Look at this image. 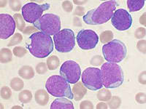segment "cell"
<instances>
[{
    "label": "cell",
    "instance_id": "1",
    "mask_svg": "<svg viewBox=\"0 0 146 109\" xmlns=\"http://www.w3.org/2000/svg\"><path fill=\"white\" fill-rule=\"evenodd\" d=\"M27 48L35 58H46L53 50V40L46 33L35 32L29 38Z\"/></svg>",
    "mask_w": 146,
    "mask_h": 109
},
{
    "label": "cell",
    "instance_id": "2",
    "mask_svg": "<svg viewBox=\"0 0 146 109\" xmlns=\"http://www.w3.org/2000/svg\"><path fill=\"white\" fill-rule=\"evenodd\" d=\"M116 6V1H106L101 4L97 8L87 12L83 16V20L88 25H102L111 19Z\"/></svg>",
    "mask_w": 146,
    "mask_h": 109
},
{
    "label": "cell",
    "instance_id": "3",
    "mask_svg": "<svg viewBox=\"0 0 146 109\" xmlns=\"http://www.w3.org/2000/svg\"><path fill=\"white\" fill-rule=\"evenodd\" d=\"M101 76L103 85L105 88H117L123 84V72L121 66L115 63L107 62L101 67Z\"/></svg>",
    "mask_w": 146,
    "mask_h": 109
},
{
    "label": "cell",
    "instance_id": "4",
    "mask_svg": "<svg viewBox=\"0 0 146 109\" xmlns=\"http://www.w3.org/2000/svg\"><path fill=\"white\" fill-rule=\"evenodd\" d=\"M45 88L48 93L53 97H65L70 100L74 98L69 82L62 76L53 75L50 76L46 81Z\"/></svg>",
    "mask_w": 146,
    "mask_h": 109
},
{
    "label": "cell",
    "instance_id": "5",
    "mask_svg": "<svg viewBox=\"0 0 146 109\" xmlns=\"http://www.w3.org/2000/svg\"><path fill=\"white\" fill-rule=\"evenodd\" d=\"M102 54L108 62L120 63L126 58L127 49L123 41L114 39L102 47Z\"/></svg>",
    "mask_w": 146,
    "mask_h": 109
},
{
    "label": "cell",
    "instance_id": "6",
    "mask_svg": "<svg viewBox=\"0 0 146 109\" xmlns=\"http://www.w3.org/2000/svg\"><path fill=\"white\" fill-rule=\"evenodd\" d=\"M33 26L42 33L51 36L60 32L61 20L58 15L53 13H46L34 23Z\"/></svg>",
    "mask_w": 146,
    "mask_h": 109
},
{
    "label": "cell",
    "instance_id": "7",
    "mask_svg": "<svg viewBox=\"0 0 146 109\" xmlns=\"http://www.w3.org/2000/svg\"><path fill=\"white\" fill-rule=\"evenodd\" d=\"M56 50L59 53H69L75 45V33L72 30L64 28L53 35Z\"/></svg>",
    "mask_w": 146,
    "mask_h": 109
},
{
    "label": "cell",
    "instance_id": "8",
    "mask_svg": "<svg viewBox=\"0 0 146 109\" xmlns=\"http://www.w3.org/2000/svg\"><path fill=\"white\" fill-rule=\"evenodd\" d=\"M82 83L87 89L96 91L102 88L101 71L97 68H87L84 70L81 76Z\"/></svg>",
    "mask_w": 146,
    "mask_h": 109
},
{
    "label": "cell",
    "instance_id": "9",
    "mask_svg": "<svg viewBox=\"0 0 146 109\" xmlns=\"http://www.w3.org/2000/svg\"><path fill=\"white\" fill-rule=\"evenodd\" d=\"M50 8V5L45 3L43 5H38L35 2H29L26 4L22 7V16L24 20L30 23H34L38 20L45 10Z\"/></svg>",
    "mask_w": 146,
    "mask_h": 109
},
{
    "label": "cell",
    "instance_id": "10",
    "mask_svg": "<svg viewBox=\"0 0 146 109\" xmlns=\"http://www.w3.org/2000/svg\"><path fill=\"white\" fill-rule=\"evenodd\" d=\"M59 73L70 84H76L81 76V69L78 63L74 60H67L62 65Z\"/></svg>",
    "mask_w": 146,
    "mask_h": 109
},
{
    "label": "cell",
    "instance_id": "11",
    "mask_svg": "<svg viewBox=\"0 0 146 109\" xmlns=\"http://www.w3.org/2000/svg\"><path fill=\"white\" fill-rule=\"evenodd\" d=\"M77 42L83 50H92L98 44L99 36L92 30H80L76 37Z\"/></svg>",
    "mask_w": 146,
    "mask_h": 109
},
{
    "label": "cell",
    "instance_id": "12",
    "mask_svg": "<svg viewBox=\"0 0 146 109\" xmlns=\"http://www.w3.org/2000/svg\"><path fill=\"white\" fill-rule=\"evenodd\" d=\"M113 26L118 31L123 32L129 29L132 24V18L126 10L118 9L115 10L111 18Z\"/></svg>",
    "mask_w": 146,
    "mask_h": 109
},
{
    "label": "cell",
    "instance_id": "13",
    "mask_svg": "<svg viewBox=\"0 0 146 109\" xmlns=\"http://www.w3.org/2000/svg\"><path fill=\"white\" fill-rule=\"evenodd\" d=\"M16 23L14 18L8 14H0V38L7 39L15 32Z\"/></svg>",
    "mask_w": 146,
    "mask_h": 109
},
{
    "label": "cell",
    "instance_id": "14",
    "mask_svg": "<svg viewBox=\"0 0 146 109\" xmlns=\"http://www.w3.org/2000/svg\"><path fill=\"white\" fill-rule=\"evenodd\" d=\"M74 105L72 102L67 98H62L56 99L50 106V109H74Z\"/></svg>",
    "mask_w": 146,
    "mask_h": 109
},
{
    "label": "cell",
    "instance_id": "15",
    "mask_svg": "<svg viewBox=\"0 0 146 109\" xmlns=\"http://www.w3.org/2000/svg\"><path fill=\"white\" fill-rule=\"evenodd\" d=\"M86 87L83 85L82 82L79 81L77 84H75V85L73 86L72 93L74 95V99L75 100H80L84 97L85 95L86 94Z\"/></svg>",
    "mask_w": 146,
    "mask_h": 109
},
{
    "label": "cell",
    "instance_id": "16",
    "mask_svg": "<svg viewBox=\"0 0 146 109\" xmlns=\"http://www.w3.org/2000/svg\"><path fill=\"white\" fill-rule=\"evenodd\" d=\"M35 99L37 104L44 106L48 104L49 101V95L45 89H38L35 94Z\"/></svg>",
    "mask_w": 146,
    "mask_h": 109
},
{
    "label": "cell",
    "instance_id": "17",
    "mask_svg": "<svg viewBox=\"0 0 146 109\" xmlns=\"http://www.w3.org/2000/svg\"><path fill=\"white\" fill-rule=\"evenodd\" d=\"M18 74L24 79H31L35 76V71L31 66H24L19 69Z\"/></svg>",
    "mask_w": 146,
    "mask_h": 109
},
{
    "label": "cell",
    "instance_id": "18",
    "mask_svg": "<svg viewBox=\"0 0 146 109\" xmlns=\"http://www.w3.org/2000/svg\"><path fill=\"white\" fill-rule=\"evenodd\" d=\"M145 0H128L127 6L130 12H136L141 10L145 5Z\"/></svg>",
    "mask_w": 146,
    "mask_h": 109
},
{
    "label": "cell",
    "instance_id": "19",
    "mask_svg": "<svg viewBox=\"0 0 146 109\" xmlns=\"http://www.w3.org/2000/svg\"><path fill=\"white\" fill-rule=\"evenodd\" d=\"M13 59L12 52L7 48H2L0 53V60L2 63H7Z\"/></svg>",
    "mask_w": 146,
    "mask_h": 109
},
{
    "label": "cell",
    "instance_id": "20",
    "mask_svg": "<svg viewBox=\"0 0 146 109\" xmlns=\"http://www.w3.org/2000/svg\"><path fill=\"white\" fill-rule=\"evenodd\" d=\"M60 65L59 59L57 56H50V58L47 60V66H48V68L49 70H53L56 69Z\"/></svg>",
    "mask_w": 146,
    "mask_h": 109
},
{
    "label": "cell",
    "instance_id": "21",
    "mask_svg": "<svg viewBox=\"0 0 146 109\" xmlns=\"http://www.w3.org/2000/svg\"><path fill=\"white\" fill-rule=\"evenodd\" d=\"M18 99L23 103H28L32 99V94L29 90H23L18 95Z\"/></svg>",
    "mask_w": 146,
    "mask_h": 109
},
{
    "label": "cell",
    "instance_id": "22",
    "mask_svg": "<svg viewBox=\"0 0 146 109\" xmlns=\"http://www.w3.org/2000/svg\"><path fill=\"white\" fill-rule=\"evenodd\" d=\"M112 97V94L109 89H102L99 91L97 93V98L100 101H108Z\"/></svg>",
    "mask_w": 146,
    "mask_h": 109
},
{
    "label": "cell",
    "instance_id": "23",
    "mask_svg": "<svg viewBox=\"0 0 146 109\" xmlns=\"http://www.w3.org/2000/svg\"><path fill=\"white\" fill-rule=\"evenodd\" d=\"M24 86V83L20 78L15 77L10 81V87L15 91H20Z\"/></svg>",
    "mask_w": 146,
    "mask_h": 109
},
{
    "label": "cell",
    "instance_id": "24",
    "mask_svg": "<svg viewBox=\"0 0 146 109\" xmlns=\"http://www.w3.org/2000/svg\"><path fill=\"white\" fill-rule=\"evenodd\" d=\"M13 18L15 21V23H16V26L18 28V29L19 31H21V32H23L24 28L26 26V24L22 15H21L19 13L15 14Z\"/></svg>",
    "mask_w": 146,
    "mask_h": 109
},
{
    "label": "cell",
    "instance_id": "25",
    "mask_svg": "<svg viewBox=\"0 0 146 109\" xmlns=\"http://www.w3.org/2000/svg\"><path fill=\"white\" fill-rule=\"evenodd\" d=\"M100 40L102 43H108L113 39V33L111 31H105L100 35Z\"/></svg>",
    "mask_w": 146,
    "mask_h": 109
},
{
    "label": "cell",
    "instance_id": "26",
    "mask_svg": "<svg viewBox=\"0 0 146 109\" xmlns=\"http://www.w3.org/2000/svg\"><path fill=\"white\" fill-rule=\"evenodd\" d=\"M121 104V100L117 96H114L108 100V106L110 108H118Z\"/></svg>",
    "mask_w": 146,
    "mask_h": 109
},
{
    "label": "cell",
    "instance_id": "27",
    "mask_svg": "<svg viewBox=\"0 0 146 109\" xmlns=\"http://www.w3.org/2000/svg\"><path fill=\"white\" fill-rule=\"evenodd\" d=\"M23 40V36L20 34L19 33H16L13 35V36L12 37L11 39L10 40V42L7 44V46L8 47H12L14 46L15 45H18L20 42H21V41Z\"/></svg>",
    "mask_w": 146,
    "mask_h": 109
},
{
    "label": "cell",
    "instance_id": "28",
    "mask_svg": "<svg viewBox=\"0 0 146 109\" xmlns=\"http://www.w3.org/2000/svg\"><path fill=\"white\" fill-rule=\"evenodd\" d=\"M11 89L7 87H3L1 89V97L5 100H9L11 98Z\"/></svg>",
    "mask_w": 146,
    "mask_h": 109
},
{
    "label": "cell",
    "instance_id": "29",
    "mask_svg": "<svg viewBox=\"0 0 146 109\" xmlns=\"http://www.w3.org/2000/svg\"><path fill=\"white\" fill-rule=\"evenodd\" d=\"M27 53V50L24 49L22 47H15L13 49V54L15 56L18 57V58H22Z\"/></svg>",
    "mask_w": 146,
    "mask_h": 109
},
{
    "label": "cell",
    "instance_id": "30",
    "mask_svg": "<svg viewBox=\"0 0 146 109\" xmlns=\"http://www.w3.org/2000/svg\"><path fill=\"white\" fill-rule=\"evenodd\" d=\"M48 71V66L45 63H40L36 66V71L39 74H43Z\"/></svg>",
    "mask_w": 146,
    "mask_h": 109
},
{
    "label": "cell",
    "instance_id": "31",
    "mask_svg": "<svg viewBox=\"0 0 146 109\" xmlns=\"http://www.w3.org/2000/svg\"><path fill=\"white\" fill-rule=\"evenodd\" d=\"M9 5L10 7L13 11H19L21 7V2L20 1H14L12 0L9 2Z\"/></svg>",
    "mask_w": 146,
    "mask_h": 109
},
{
    "label": "cell",
    "instance_id": "32",
    "mask_svg": "<svg viewBox=\"0 0 146 109\" xmlns=\"http://www.w3.org/2000/svg\"><path fill=\"white\" fill-rule=\"evenodd\" d=\"M145 28H143V27H140V28H138L137 29V31L135 33V36L137 39H142L145 36Z\"/></svg>",
    "mask_w": 146,
    "mask_h": 109
},
{
    "label": "cell",
    "instance_id": "33",
    "mask_svg": "<svg viewBox=\"0 0 146 109\" xmlns=\"http://www.w3.org/2000/svg\"><path fill=\"white\" fill-rule=\"evenodd\" d=\"M135 99L136 101L138 103H140V104H144L146 102V97L145 94L143 93H139L136 95L135 96Z\"/></svg>",
    "mask_w": 146,
    "mask_h": 109
},
{
    "label": "cell",
    "instance_id": "34",
    "mask_svg": "<svg viewBox=\"0 0 146 109\" xmlns=\"http://www.w3.org/2000/svg\"><path fill=\"white\" fill-rule=\"evenodd\" d=\"M94 108V105L89 100L83 101L80 104V108L81 109H93Z\"/></svg>",
    "mask_w": 146,
    "mask_h": 109
},
{
    "label": "cell",
    "instance_id": "35",
    "mask_svg": "<svg viewBox=\"0 0 146 109\" xmlns=\"http://www.w3.org/2000/svg\"><path fill=\"white\" fill-rule=\"evenodd\" d=\"M62 7L66 12H70L72 11L73 9L72 4L70 1H64L62 3Z\"/></svg>",
    "mask_w": 146,
    "mask_h": 109
},
{
    "label": "cell",
    "instance_id": "36",
    "mask_svg": "<svg viewBox=\"0 0 146 109\" xmlns=\"http://www.w3.org/2000/svg\"><path fill=\"white\" fill-rule=\"evenodd\" d=\"M146 41L145 40H140L137 42V47L138 50L143 53H145L146 52Z\"/></svg>",
    "mask_w": 146,
    "mask_h": 109
},
{
    "label": "cell",
    "instance_id": "37",
    "mask_svg": "<svg viewBox=\"0 0 146 109\" xmlns=\"http://www.w3.org/2000/svg\"><path fill=\"white\" fill-rule=\"evenodd\" d=\"M102 63V58L101 56H94L91 60V64L93 65V66H99V65H101Z\"/></svg>",
    "mask_w": 146,
    "mask_h": 109
},
{
    "label": "cell",
    "instance_id": "38",
    "mask_svg": "<svg viewBox=\"0 0 146 109\" xmlns=\"http://www.w3.org/2000/svg\"><path fill=\"white\" fill-rule=\"evenodd\" d=\"M36 31H37V28H35V26H29L27 27L26 29L23 30V33H25V34H30V33H33V32H36Z\"/></svg>",
    "mask_w": 146,
    "mask_h": 109
},
{
    "label": "cell",
    "instance_id": "39",
    "mask_svg": "<svg viewBox=\"0 0 146 109\" xmlns=\"http://www.w3.org/2000/svg\"><path fill=\"white\" fill-rule=\"evenodd\" d=\"M138 79L141 84H145V71H143L139 74Z\"/></svg>",
    "mask_w": 146,
    "mask_h": 109
},
{
    "label": "cell",
    "instance_id": "40",
    "mask_svg": "<svg viewBox=\"0 0 146 109\" xmlns=\"http://www.w3.org/2000/svg\"><path fill=\"white\" fill-rule=\"evenodd\" d=\"M75 15H83L84 14V8L82 7H78L76 9H75Z\"/></svg>",
    "mask_w": 146,
    "mask_h": 109
},
{
    "label": "cell",
    "instance_id": "41",
    "mask_svg": "<svg viewBox=\"0 0 146 109\" xmlns=\"http://www.w3.org/2000/svg\"><path fill=\"white\" fill-rule=\"evenodd\" d=\"M96 108L97 109H101V108L106 109V108H108V106L105 104V102H100V103H99V104L96 106Z\"/></svg>",
    "mask_w": 146,
    "mask_h": 109
},
{
    "label": "cell",
    "instance_id": "42",
    "mask_svg": "<svg viewBox=\"0 0 146 109\" xmlns=\"http://www.w3.org/2000/svg\"><path fill=\"white\" fill-rule=\"evenodd\" d=\"M139 22H140L142 25L145 26V13H144L140 17V18H139Z\"/></svg>",
    "mask_w": 146,
    "mask_h": 109
},
{
    "label": "cell",
    "instance_id": "43",
    "mask_svg": "<svg viewBox=\"0 0 146 109\" xmlns=\"http://www.w3.org/2000/svg\"><path fill=\"white\" fill-rule=\"evenodd\" d=\"M75 4L76 5H80V4H84L86 2V1H82V2H79V1H74Z\"/></svg>",
    "mask_w": 146,
    "mask_h": 109
}]
</instances>
